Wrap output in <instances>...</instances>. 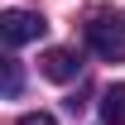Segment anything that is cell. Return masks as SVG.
I'll use <instances>...</instances> for the list:
<instances>
[{"label":"cell","instance_id":"6da1fadb","mask_svg":"<svg viewBox=\"0 0 125 125\" xmlns=\"http://www.w3.org/2000/svg\"><path fill=\"white\" fill-rule=\"evenodd\" d=\"M87 43H92L96 58L120 62L125 58V19L115 15V10H96V15L87 19Z\"/></svg>","mask_w":125,"mask_h":125},{"label":"cell","instance_id":"7a4b0ae2","mask_svg":"<svg viewBox=\"0 0 125 125\" xmlns=\"http://www.w3.org/2000/svg\"><path fill=\"white\" fill-rule=\"evenodd\" d=\"M43 29H48V19L39 15V10H5V15H0V39H5L10 48L34 43Z\"/></svg>","mask_w":125,"mask_h":125},{"label":"cell","instance_id":"3957f363","mask_svg":"<svg viewBox=\"0 0 125 125\" xmlns=\"http://www.w3.org/2000/svg\"><path fill=\"white\" fill-rule=\"evenodd\" d=\"M39 67H43V77H48V82H72L82 62H77V53H72V48H48Z\"/></svg>","mask_w":125,"mask_h":125},{"label":"cell","instance_id":"277c9868","mask_svg":"<svg viewBox=\"0 0 125 125\" xmlns=\"http://www.w3.org/2000/svg\"><path fill=\"white\" fill-rule=\"evenodd\" d=\"M101 125H125V82L101 92Z\"/></svg>","mask_w":125,"mask_h":125},{"label":"cell","instance_id":"5b68a950","mask_svg":"<svg viewBox=\"0 0 125 125\" xmlns=\"http://www.w3.org/2000/svg\"><path fill=\"white\" fill-rule=\"evenodd\" d=\"M15 92H19V62L10 58L5 62V96H15Z\"/></svg>","mask_w":125,"mask_h":125},{"label":"cell","instance_id":"8992f818","mask_svg":"<svg viewBox=\"0 0 125 125\" xmlns=\"http://www.w3.org/2000/svg\"><path fill=\"white\" fill-rule=\"evenodd\" d=\"M19 125H58L48 111H29V115H19Z\"/></svg>","mask_w":125,"mask_h":125}]
</instances>
